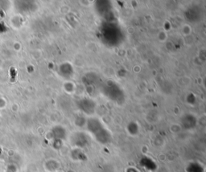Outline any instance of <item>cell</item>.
Returning <instances> with one entry per match:
<instances>
[]
</instances>
